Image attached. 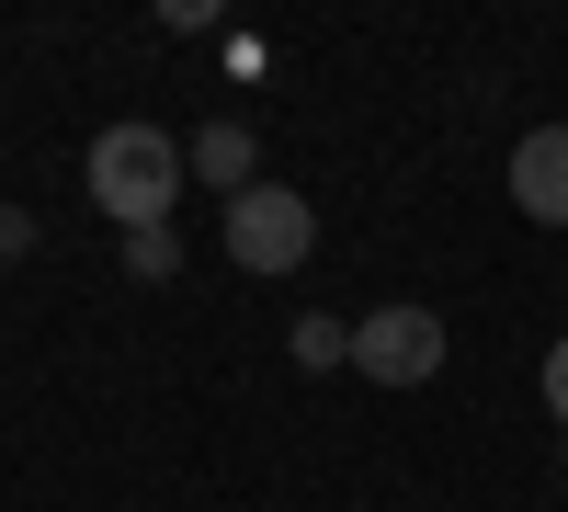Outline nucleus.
Instances as JSON below:
<instances>
[{"instance_id":"10","label":"nucleus","mask_w":568,"mask_h":512,"mask_svg":"<svg viewBox=\"0 0 568 512\" xmlns=\"http://www.w3.org/2000/svg\"><path fill=\"white\" fill-rule=\"evenodd\" d=\"M557 479H568V444H557Z\"/></svg>"},{"instance_id":"4","label":"nucleus","mask_w":568,"mask_h":512,"mask_svg":"<svg viewBox=\"0 0 568 512\" xmlns=\"http://www.w3.org/2000/svg\"><path fill=\"white\" fill-rule=\"evenodd\" d=\"M511 205L535 228H568V126H535L524 149H511Z\"/></svg>"},{"instance_id":"6","label":"nucleus","mask_w":568,"mask_h":512,"mask_svg":"<svg viewBox=\"0 0 568 512\" xmlns=\"http://www.w3.org/2000/svg\"><path fill=\"white\" fill-rule=\"evenodd\" d=\"M284 342H296V364H307V377H329V364H353V319L307 308V319H296V331H284Z\"/></svg>"},{"instance_id":"9","label":"nucleus","mask_w":568,"mask_h":512,"mask_svg":"<svg viewBox=\"0 0 568 512\" xmlns=\"http://www.w3.org/2000/svg\"><path fill=\"white\" fill-rule=\"evenodd\" d=\"M12 251H34V217H23V205H0V262H12Z\"/></svg>"},{"instance_id":"5","label":"nucleus","mask_w":568,"mask_h":512,"mask_svg":"<svg viewBox=\"0 0 568 512\" xmlns=\"http://www.w3.org/2000/svg\"><path fill=\"white\" fill-rule=\"evenodd\" d=\"M182 149H194V182H216L227 205H240V194H251V171H262V137H251L240 114H216V126H194V137H182Z\"/></svg>"},{"instance_id":"8","label":"nucleus","mask_w":568,"mask_h":512,"mask_svg":"<svg viewBox=\"0 0 568 512\" xmlns=\"http://www.w3.org/2000/svg\"><path fill=\"white\" fill-rule=\"evenodd\" d=\"M535 388H546V410H557V433H568V342H546V364H535Z\"/></svg>"},{"instance_id":"2","label":"nucleus","mask_w":568,"mask_h":512,"mask_svg":"<svg viewBox=\"0 0 568 512\" xmlns=\"http://www.w3.org/2000/svg\"><path fill=\"white\" fill-rule=\"evenodd\" d=\"M353 377H375V388H433L444 377V308H420V297L364 308L353 319Z\"/></svg>"},{"instance_id":"3","label":"nucleus","mask_w":568,"mask_h":512,"mask_svg":"<svg viewBox=\"0 0 568 512\" xmlns=\"http://www.w3.org/2000/svg\"><path fill=\"white\" fill-rule=\"evenodd\" d=\"M307 251H318V205L296 182H251V194L227 205V262L240 273H296Z\"/></svg>"},{"instance_id":"7","label":"nucleus","mask_w":568,"mask_h":512,"mask_svg":"<svg viewBox=\"0 0 568 512\" xmlns=\"http://www.w3.org/2000/svg\"><path fill=\"white\" fill-rule=\"evenodd\" d=\"M125 273L136 285H171L182 273V228H125Z\"/></svg>"},{"instance_id":"1","label":"nucleus","mask_w":568,"mask_h":512,"mask_svg":"<svg viewBox=\"0 0 568 512\" xmlns=\"http://www.w3.org/2000/svg\"><path fill=\"white\" fill-rule=\"evenodd\" d=\"M80 182H91V205H103L114 228H171V205L194 194V149H182L171 126H103L91 160H80Z\"/></svg>"}]
</instances>
